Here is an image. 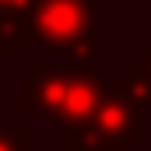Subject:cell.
Here are the masks:
<instances>
[{
    "label": "cell",
    "mask_w": 151,
    "mask_h": 151,
    "mask_svg": "<svg viewBox=\"0 0 151 151\" xmlns=\"http://www.w3.org/2000/svg\"><path fill=\"white\" fill-rule=\"evenodd\" d=\"M106 91L109 77L99 74L95 63L35 60L28 74L18 77V106L35 119L63 127V134L84 130Z\"/></svg>",
    "instance_id": "obj_1"
},
{
    "label": "cell",
    "mask_w": 151,
    "mask_h": 151,
    "mask_svg": "<svg viewBox=\"0 0 151 151\" xmlns=\"http://www.w3.org/2000/svg\"><path fill=\"white\" fill-rule=\"evenodd\" d=\"M25 46H46L67 63H99V0H32Z\"/></svg>",
    "instance_id": "obj_2"
},
{
    "label": "cell",
    "mask_w": 151,
    "mask_h": 151,
    "mask_svg": "<svg viewBox=\"0 0 151 151\" xmlns=\"http://www.w3.org/2000/svg\"><path fill=\"white\" fill-rule=\"evenodd\" d=\"M81 137L95 141V144H109V148H134L137 141L148 137V123L144 113L127 99L119 95L116 88H109L99 102V109L91 113V119L84 123V130H77Z\"/></svg>",
    "instance_id": "obj_3"
},
{
    "label": "cell",
    "mask_w": 151,
    "mask_h": 151,
    "mask_svg": "<svg viewBox=\"0 0 151 151\" xmlns=\"http://www.w3.org/2000/svg\"><path fill=\"white\" fill-rule=\"evenodd\" d=\"M32 0H0V60L14 63L25 49V14Z\"/></svg>",
    "instance_id": "obj_4"
},
{
    "label": "cell",
    "mask_w": 151,
    "mask_h": 151,
    "mask_svg": "<svg viewBox=\"0 0 151 151\" xmlns=\"http://www.w3.org/2000/svg\"><path fill=\"white\" fill-rule=\"evenodd\" d=\"M109 88H116L119 95H127L141 113L151 109V81L144 77V70H141V63H137V60H130V63H127V70H123L119 77L109 81Z\"/></svg>",
    "instance_id": "obj_5"
},
{
    "label": "cell",
    "mask_w": 151,
    "mask_h": 151,
    "mask_svg": "<svg viewBox=\"0 0 151 151\" xmlns=\"http://www.w3.org/2000/svg\"><path fill=\"white\" fill-rule=\"evenodd\" d=\"M35 130L28 123H0V151H32Z\"/></svg>",
    "instance_id": "obj_6"
},
{
    "label": "cell",
    "mask_w": 151,
    "mask_h": 151,
    "mask_svg": "<svg viewBox=\"0 0 151 151\" xmlns=\"http://www.w3.org/2000/svg\"><path fill=\"white\" fill-rule=\"evenodd\" d=\"M63 151H130V148H109V144H95L81 134H67L63 137Z\"/></svg>",
    "instance_id": "obj_7"
},
{
    "label": "cell",
    "mask_w": 151,
    "mask_h": 151,
    "mask_svg": "<svg viewBox=\"0 0 151 151\" xmlns=\"http://www.w3.org/2000/svg\"><path fill=\"white\" fill-rule=\"evenodd\" d=\"M134 60L141 63V70H144V77L151 81V42L144 46V49H141V56H134Z\"/></svg>",
    "instance_id": "obj_8"
}]
</instances>
